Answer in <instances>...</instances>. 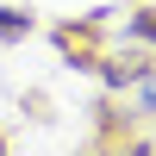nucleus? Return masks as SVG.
Instances as JSON below:
<instances>
[{
  "label": "nucleus",
  "mask_w": 156,
  "mask_h": 156,
  "mask_svg": "<svg viewBox=\"0 0 156 156\" xmlns=\"http://www.w3.org/2000/svg\"><path fill=\"white\" fill-rule=\"evenodd\" d=\"M0 37H25V19H19V12H6V6H0Z\"/></svg>",
  "instance_id": "1"
}]
</instances>
